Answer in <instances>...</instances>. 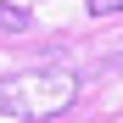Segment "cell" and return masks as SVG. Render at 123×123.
<instances>
[{
	"label": "cell",
	"mask_w": 123,
	"mask_h": 123,
	"mask_svg": "<svg viewBox=\"0 0 123 123\" xmlns=\"http://www.w3.org/2000/svg\"><path fill=\"white\" fill-rule=\"evenodd\" d=\"M23 23H28V11H23V6H17V11H11V6H0V28H23Z\"/></svg>",
	"instance_id": "2"
},
{
	"label": "cell",
	"mask_w": 123,
	"mask_h": 123,
	"mask_svg": "<svg viewBox=\"0 0 123 123\" xmlns=\"http://www.w3.org/2000/svg\"><path fill=\"white\" fill-rule=\"evenodd\" d=\"M90 11H123V0H84Z\"/></svg>",
	"instance_id": "3"
},
{
	"label": "cell",
	"mask_w": 123,
	"mask_h": 123,
	"mask_svg": "<svg viewBox=\"0 0 123 123\" xmlns=\"http://www.w3.org/2000/svg\"><path fill=\"white\" fill-rule=\"evenodd\" d=\"M73 101H78V78L67 67H28V73L0 78V117H17V123L62 117Z\"/></svg>",
	"instance_id": "1"
}]
</instances>
